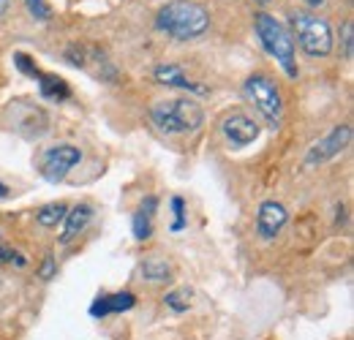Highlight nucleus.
<instances>
[{
    "label": "nucleus",
    "mask_w": 354,
    "mask_h": 340,
    "mask_svg": "<svg viewBox=\"0 0 354 340\" xmlns=\"http://www.w3.org/2000/svg\"><path fill=\"white\" fill-rule=\"evenodd\" d=\"M172 215H175V220H172V232H183L185 229V202L180 199V196H175L172 199Z\"/></svg>",
    "instance_id": "22"
},
{
    "label": "nucleus",
    "mask_w": 354,
    "mask_h": 340,
    "mask_svg": "<svg viewBox=\"0 0 354 340\" xmlns=\"http://www.w3.org/2000/svg\"><path fill=\"white\" fill-rule=\"evenodd\" d=\"M289 19H292V28H295L300 49L308 57H327L333 52V30H330L327 19L306 14V11H295Z\"/></svg>",
    "instance_id": "4"
},
{
    "label": "nucleus",
    "mask_w": 354,
    "mask_h": 340,
    "mask_svg": "<svg viewBox=\"0 0 354 340\" xmlns=\"http://www.w3.org/2000/svg\"><path fill=\"white\" fill-rule=\"evenodd\" d=\"M221 131L232 147H248V144H254L259 139L262 128H259V123L254 117H248L243 112H234V115H229L221 123Z\"/></svg>",
    "instance_id": "10"
},
{
    "label": "nucleus",
    "mask_w": 354,
    "mask_h": 340,
    "mask_svg": "<svg viewBox=\"0 0 354 340\" xmlns=\"http://www.w3.org/2000/svg\"><path fill=\"white\" fill-rule=\"evenodd\" d=\"M243 93H245L248 101L262 112V117H265L270 126L272 128L281 126V120H283V101H281L278 85H275L270 77H265V74L248 77L245 85H243Z\"/></svg>",
    "instance_id": "5"
},
{
    "label": "nucleus",
    "mask_w": 354,
    "mask_h": 340,
    "mask_svg": "<svg viewBox=\"0 0 354 340\" xmlns=\"http://www.w3.org/2000/svg\"><path fill=\"white\" fill-rule=\"evenodd\" d=\"M142 278H145V281H153V283L169 281V278H172V267H169L164 258H147V261L142 264Z\"/></svg>",
    "instance_id": "16"
},
{
    "label": "nucleus",
    "mask_w": 354,
    "mask_h": 340,
    "mask_svg": "<svg viewBox=\"0 0 354 340\" xmlns=\"http://www.w3.org/2000/svg\"><path fill=\"white\" fill-rule=\"evenodd\" d=\"M39 87H41V95H44L46 101H66L68 93H71L60 77H52V74H41L39 77Z\"/></svg>",
    "instance_id": "15"
},
{
    "label": "nucleus",
    "mask_w": 354,
    "mask_h": 340,
    "mask_svg": "<svg viewBox=\"0 0 354 340\" xmlns=\"http://www.w3.org/2000/svg\"><path fill=\"white\" fill-rule=\"evenodd\" d=\"M14 63H17V68H19L22 74H30L33 79H39V77H41V71H39V66H36V63H30V57H28V55H22V52H17V55H14Z\"/></svg>",
    "instance_id": "23"
},
{
    "label": "nucleus",
    "mask_w": 354,
    "mask_h": 340,
    "mask_svg": "<svg viewBox=\"0 0 354 340\" xmlns=\"http://www.w3.org/2000/svg\"><path fill=\"white\" fill-rule=\"evenodd\" d=\"M66 213H68V210H66V205H60V202H57V205H46V207L39 210L36 220H39L44 229H55V226L66 218Z\"/></svg>",
    "instance_id": "17"
},
{
    "label": "nucleus",
    "mask_w": 354,
    "mask_h": 340,
    "mask_svg": "<svg viewBox=\"0 0 354 340\" xmlns=\"http://www.w3.org/2000/svg\"><path fill=\"white\" fill-rule=\"evenodd\" d=\"M156 25L177 41H194L210 28V14L196 0H172L158 11Z\"/></svg>",
    "instance_id": "1"
},
{
    "label": "nucleus",
    "mask_w": 354,
    "mask_h": 340,
    "mask_svg": "<svg viewBox=\"0 0 354 340\" xmlns=\"http://www.w3.org/2000/svg\"><path fill=\"white\" fill-rule=\"evenodd\" d=\"M63 234H60V243H71L74 237H80V232L88 229V223L93 220V207L90 205H77L71 207L66 218H63Z\"/></svg>",
    "instance_id": "14"
},
{
    "label": "nucleus",
    "mask_w": 354,
    "mask_h": 340,
    "mask_svg": "<svg viewBox=\"0 0 354 340\" xmlns=\"http://www.w3.org/2000/svg\"><path fill=\"white\" fill-rule=\"evenodd\" d=\"M133 237L139 240V243H145L150 234H153V215L145 213V210H139V213H133Z\"/></svg>",
    "instance_id": "18"
},
{
    "label": "nucleus",
    "mask_w": 354,
    "mask_h": 340,
    "mask_svg": "<svg viewBox=\"0 0 354 340\" xmlns=\"http://www.w3.org/2000/svg\"><path fill=\"white\" fill-rule=\"evenodd\" d=\"M306 3H308V6H322L324 0H306Z\"/></svg>",
    "instance_id": "27"
},
{
    "label": "nucleus",
    "mask_w": 354,
    "mask_h": 340,
    "mask_svg": "<svg viewBox=\"0 0 354 340\" xmlns=\"http://www.w3.org/2000/svg\"><path fill=\"white\" fill-rule=\"evenodd\" d=\"M52 275H55V258H52V256H46L44 264H41V278H44V281H49Z\"/></svg>",
    "instance_id": "24"
},
{
    "label": "nucleus",
    "mask_w": 354,
    "mask_h": 340,
    "mask_svg": "<svg viewBox=\"0 0 354 340\" xmlns=\"http://www.w3.org/2000/svg\"><path fill=\"white\" fill-rule=\"evenodd\" d=\"M6 196H8V188H6L3 182H0V199H6Z\"/></svg>",
    "instance_id": "26"
},
{
    "label": "nucleus",
    "mask_w": 354,
    "mask_h": 340,
    "mask_svg": "<svg viewBox=\"0 0 354 340\" xmlns=\"http://www.w3.org/2000/svg\"><path fill=\"white\" fill-rule=\"evenodd\" d=\"M257 3H270V0H257Z\"/></svg>",
    "instance_id": "29"
},
{
    "label": "nucleus",
    "mask_w": 354,
    "mask_h": 340,
    "mask_svg": "<svg viewBox=\"0 0 354 340\" xmlns=\"http://www.w3.org/2000/svg\"><path fill=\"white\" fill-rule=\"evenodd\" d=\"M354 22L352 19H346L344 25H341V57L344 60H352L354 55Z\"/></svg>",
    "instance_id": "20"
},
{
    "label": "nucleus",
    "mask_w": 354,
    "mask_h": 340,
    "mask_svg": "<svg viewBox=\"0 0 354 340\" xmlns=\"http://www.w3.org/2000/svg\"><path fill=\"white\" fill-rule=\"evenodd\" d=\"M254 28H257V36H259L262 46L281 63V68L295 79L297 77V57H295V39H292V33L275 17H270V14H257Z\"/></svg>",
    "instance_id": "3"
},
{
    "label": "nucleus",
    "mask_w": 354,
    "mask_h": 340,
    "mask_svg": "<svg viewBox=\"0 0 354 340\" xmlns=\"http://www.w3.org/2000/svg\"><path fill=\"white\" fill-rule=\"evenodd\" d=\"M68 60H71L77 68L88 71L90 77H95L98 82H101V79H104V82H112V79L118 77L115 66L109 63V57H106L98 46L77 44V46H71V49H68Z\"/></svg>",
    "instance_id": "7"
},
{
    "label": "nucleus",
    "mask_w": 354,
    "mask_h": 340,
    "mask_svg": "<svg viewBox=\"0 0 354 340\" xmlns=\"http://www.w3.org/2000/svg\"><path fill=\"white\" fill-rule=\"evenodd\" d=\"M6 115H8L11 128H14L17 133L28 136V139H39V136H44L46 131H49V117H46V112L41 106H36L33 101L19 98V101H14V104L8 106Z\"/></svg>",
    "instance_id": "6"
},
{
    "label": "nucleus",
    "mask_w": 354,
    "mask_h": 340,
    "mask_svg": "<svg viewBox=\"0 0 354 340\" xmlns=\"http://www.w3.org/2000/svg\"><path fill=\"white\" fill-rule=\"evenodd\" d=\"M14 258L22 261V258L17 256V251H11V248H0V264H3V261H14Z\"/></svg>",
    "instance_id": "25"
},
{
    "label": "nucleus",
    "mask_w": 354,
    "mask_h": 340,
    "mask_svg": "<svg viewBox=\"0 0 354 340\" xmlns=\"http://www.w3.org/2000/svg\"><path fill=\"white\" fill-rule=\"evenodd\" d=\"M150 117L164 133H194L205 123V112L194 98H172L161 101L150 109Z\"/></svg>",
    "instance_id": "2"
},
{
    "label": "nucleus",
    "mask_w": 354,
    "mask_h": 340,
    "mask_svg": "<svg viewBox=\"0 0 354 340\" xmlns=\"http://www.w3.org/2000/svg\"><path fill=\"white\" fill-rule=\"evenodd\" d=\"M352 144V126L333 128L324 139H319L306 155V167H322L327 161H333L338 153H344Z\"/></svg>",
    "instance_id": "8"
},
{
    "label": "nucleus",
    "mask_w": 354,
    "mask_h": 340,
    "mask_svg": "<svg viewBox=\"0 0 354 340\" xmlns=\"http://www.w3.org/2000/svg\"><path fill=\"white\" fill-rule=\"evenodd\" d=\"M136 305V297L131 292H120V294H104L90 305V316L93 319H106L112 313H126Z\"/></svg>",
    "instance_id": "12"
},
{
    "label": "nucleus",
    "mask_w": 354,
    "mask_h": 340,
    "mask_svg": "<svg viewBox=\"0 0 354 340\" xmlns=\"http://www.w3.org/2000/svg\"><path fill=\"white\" fill-rule=\"evenodd\" d=\"M167 308H172L175 313H185L188 308H191V289H177V292H169L167 297Z\"/></svg>",
    "instance_id": "19"
},
{
    "label": "nucleus",
    "mask_w": 354,
    "mask_h": 340,
    "mask_svg": "<svg viewBox=\"0 0 354 340\" xmlns=\"http://www.w3.org/2000/svg\"><path fill=\"white\" fill-rule=\"evenodd\" d=\"M6 6H8V0H0V14L6 11Z\"/></svg>",
    "instance_id": "28"
},
{
    "label": "nucleus",
    "mask_w": 354,
    "mask_h": 340,
    "mask_svg": "<svg viewBox=\"0 0 354 340\" xmlns=\"http://www.w3.org/2000/svg\"><path fill=\"white\" fill-rule=\"evenodd\" d=\"M25 6H28V11L33 14V19H52V8H49V3L46 0H25Z\"/></svg>",
    "instance_id": "21"
},
{
    "label": "nucleus",
    "mask_w": 354,
    "mask_h": 340,
    "mask_svg": "<svg viewBox=\"0 0 354 340\" xmlns=\"http://www.w3.org/2000/svg\"><path fill=\"white\" fill-rule=\"evenodd\" d=\"M80 161H82V153L74 144L49 147L44 155H41V174H44L49 182H60Z\"/></svg>",
    "instance_id": "9"
},
{
    "label": "nucleus",
    "mask_w": 354,
    "mask_h": 340,
    "mask_svg": "<svg viewBox=\"0 0 354 340\" xmlns=\"http://www.w3.org/2000/svg\"><path fill=\"white\" fill-rule=\"evenodd\" d=\"M153 77H156V82H161V85H167V87H177V90H191V93H207V87L196 85L194 79H188V74H185L180 66H175V63H164V66H156Z\"/></svg>",
    "instance_id": "13"
},
{
    "label": "nucleus",
    "mask_w": 354,
    "mask_h": 340,
    "mask_svg": "<svg viewBox=\"0 0 354 340\" xmlns=\"http://www.w3.org/2000/svg\"><path fill=\"white\" fill-rule=\"evenodd\" d=\"M289 220V213L281 202H262L259 210H257V232L262 240H275L281 234V229L286 226Z\"/></svg>",
    "instance_id": "11"
}]
</instances>
